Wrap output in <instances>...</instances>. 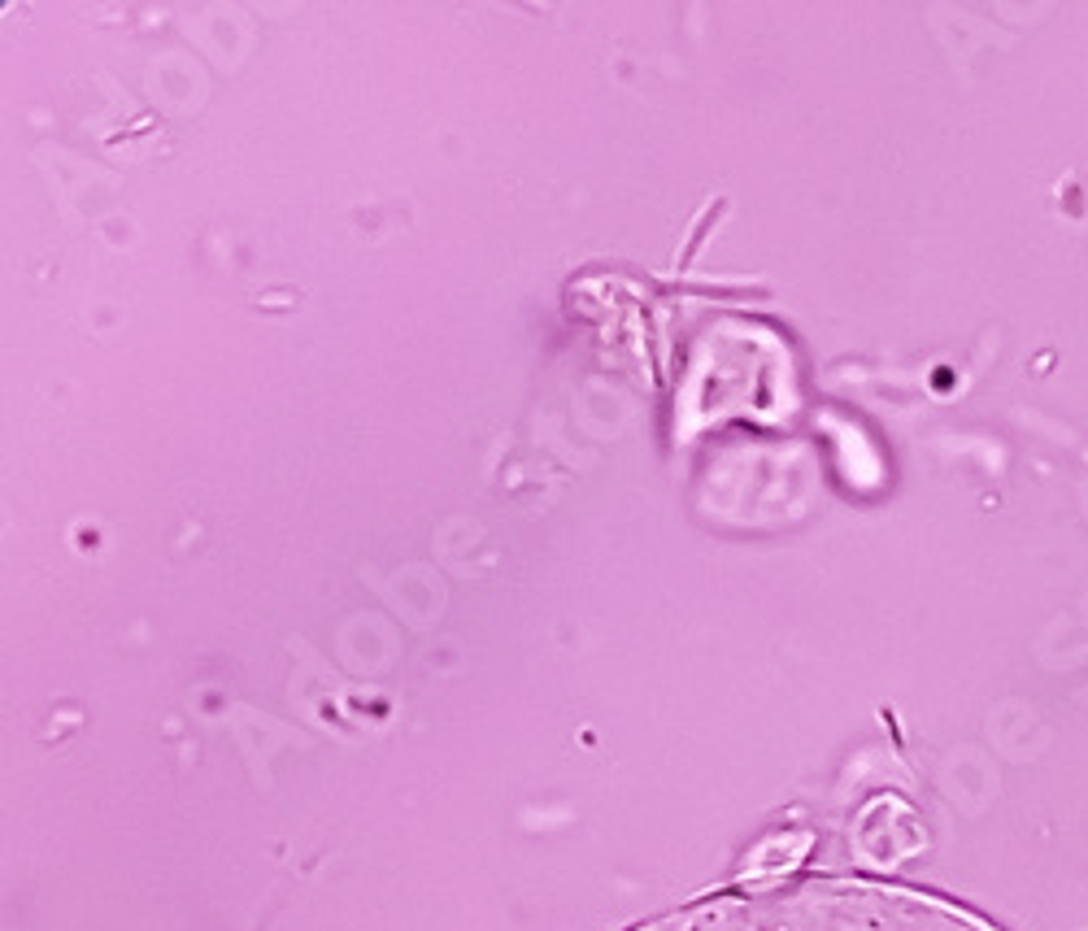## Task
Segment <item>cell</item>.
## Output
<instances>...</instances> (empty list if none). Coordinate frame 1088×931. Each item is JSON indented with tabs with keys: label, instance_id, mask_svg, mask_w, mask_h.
Returning <instances> with one entry per match:
<instances>
[{
	"label": "cell",
	"instance_id": "6da1fadb",
	"mask_svg": "<svg viewBox=\"0 0 1088 931\" xmlns=\"http://www.w3.org/2000/svg\"><path fill=\"white\" fill-rule=\"evenodd\" d=\"M640 931H984L941 901L897 888L797 879L697 901Z\"/></svg>",
	"mask_w": 1088,
	"mask_h": 931
}]
</instances>
